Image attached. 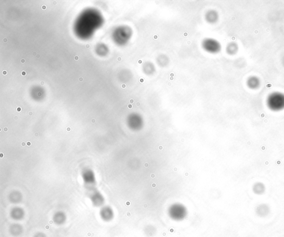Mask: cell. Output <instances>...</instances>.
Instances as JSON below:
<instances>
[{"label": "cell", "instance_id": "cell-1", "mask_svg": "<svg viewBox=\"0 0 284 237\" xmlns=\"http://www.w3.org/2000/svg\"><path fill=\"white\" fill-rule=\"evenodd\" d=\"M266 105L272 112H280L284 109V93L274 92L266 99Z\"/></svg>", "mask_w": 284, "mask_h": 237}, {"label": "cell", "instance_id": "cell-2", "mask_svg": "<svg viewBox=\"0 0 284 237\" xmlns=\"http://www.w3.org/2000/svg\"><path fill=\"white\" fill-rule=\"evenodd\" d=\"M202 45L204 50L210 53H217L221 50V44L213 38H207L204 39L202 41Z\"/></svg>", "mask_w": 284, "mask_h": 237}, {"label": "cell", "instance_id": "cell-3", "mask_svg": "<svg viewBox=\"0 0 284 237\" xmlns=\"http://www.w3.org/2000/svg\"><path fill=\"white\" fill-rule=\"evenodd\" d=\"M246 85L252 90H256L260 87L261 81L258 76L256 75H251L246 80Z\"/></svg>", "mask_w": 284, "mask_h": 237}, {"label": "cell", "instance_id": "cell-4", "mask_svg": "<svg viewBox=\"0 0 284 237\" xmlns=\"http://www.w3.org/2000/svg\"><path fill=\"white\" fill-rule=\"evenodd\" d=\"M205 18L207 22L211 24H214L219 19V14L215 10H209L206 13Z\"/></svg>", "mask_w": 284, "mask_h": 237}, {"label": "cell", "instance_id": "cell-5", "mask_svg": "<svg viewBox=\"0 0 284 237\" xmlns=\"http://www.w3.org/2000/svg\"><path fill=\"white\" fill-rule=\"evenodd\" d=\"M143 71L146 75L153 74L155 72V67L153 63L151 62L144 63L143 65Z\"/></svg>", "mask_w": 284, "mask_h": 237}, {"label": "cell", "instance_id": "cell-6", "mask_svg": "<svg viewBox=\"0 0 284 237\" xmlns=\"http://www.w3.org/2000/svg\"><path fill=\"white\" fill-rule=\"evenodd\" d=\"M239 51V45L236 42H230L227 44L226 47V52L230 56L236 54Z\"/></svg>", "mask_w": 284, "mask_h": 237}, {"label": "cell", "instance_id": "cell-7", "mask_svg": "<svg viewBox=\"0 0 284 237\" xmlns=\"http://www.w3.org/2000/svg\"><path fill=\"white\" fill-rule=\"evenodd\" d=\"M169 62V58L164 54H160L157 58V63L159 66L164 67L167 66Z\"/></svg>", "mask_w": 284, "mask_h": 237}, {"label": "cell", "instance_id": "cell-8", "mask_svg": "<svg viewBox=\"0 0 284 237\" xmlns=\"http://www.w3.org/2000/svg\"><path fill=\"white\" fill-rule=\"evenodd\" d=\"M253 190L256 194H262L265 191V186L261 183H257L253 187Z\"/></svg>", "mask_w": 284, "mask_h": 237}, {"label": "cell", "instance_id": "cell-9", "mask_svg": "<svg viewBox=\"0 0 284 237\" xmlns=\"http://www.w3.org/2000/svg\"><path fill=\"white\" fill-rule=\"evenodd\" d=\"M111 212L107 209H103L101 212V217L104 220H109L112 218Z\"/></svg>", "mask_w": 284, "mask_h": 237}, {"label": "cell", "instance_id": "cell-10", "mask_svg": "<svg viewBox=\"0 0 284 237\" xmlns=\"http://www.w3.org/2000/svg\"><path fill=\"white\" fill-rule=\"evenodd\" d=\"M65 219H66L65 217L63 215L58 214L55 217L54 221L55 223H56L57 225H61L63 224L64 222L65 221Z\"/></svg>", "mask_w": 284, "mask_h": 237}, {"label": "cell", "instance_id": "cell-11", "mask_svg": "<svg viewBox=\"0 0 284 237\" xmlns=\"http://www.w3.org/2000/svg\"><path fill=\"white\" fill-rule=\"evenodd\" d=\"M35 237H46V236L43 233H39L38 234H37L36 235H35Z\"/></svg>", "mask_w": 284, "mask_h": 237}, {"label": "cell", "instance_id": "cell-12", "mask_svg": "<svg viewBox=\"0 0 284 237\" xmlns=\"http://www.w3.org/2000/svg\"><path fill=\"white\" fill-rule=\"evenodd\" d=\"M281 63H282V64L283 65V67H284V56H283L282 58V59H281Z\"/></svg>", "mask_w": 284, "mask_h": 237}, {"label": "cell", "instance_id": "cell-13", "mask_svg": "<svg viewBox=\"0 0 284 237\" xmlns=\"http://www.w3.org/2000/svg\"><path fill=\"white\" fill-rule=\"evenodd\" d=\"M21 62L22 63H25V59H22L21 60Z\"/></svg>", "mask_w": 284, "mask_h": 237}, {"label": "cell", "instance_id": "cell-14", "mask_svg": "<svg viewBox=\"0 0 284 237\" xmlns=\"http://www.w3.org/2000/svg\"><path fill=\"white\" fill-rule=\"evenodd\" d=\"M42 10H46V9L47 8L46 6V5H43V6H42Z\"/></svg>", "mask_w": 284, "mask_h": 237}, {"label": "cell", "instance_id": "cell-15", "mask_svg": "<svg viewBox=\"0 0 284 237\" xmlns=\"http://www.w3.org/2000/svg\"><path fill=\"white\" fill-rule=\"evenodd\" d=\"M2 73H3V75H7V71H6V70H3V72H2Z\"/></svg>", "mask_w": 284, "mask_h": 237}, {"label": "cell", "instance_id": "cell-16", "mask_svg": "<svg viewBox=\"0 0 284 237\" xmlns=\"http://www.w3.org/2000/svg\"><path fill=\"white\" fill-rule=\"evenodd\" d=\"M22 74V75H26V72H25V71H23V72H22V74Z\"/></svg>", "mask_w": 284, "mask_h": 237}, {"label": "cell", "instance_id": "cell-17", "mask_svg": "<svg viewBox=\"0 0 284 237\" xmlns=\"http://www.w3.org/2000/svg\"><path fill=\"white\" fill-rule=\"evenodd\" d=\"M79 81H83V78H82V77H80V78H79Z\"/></svg>", "mask_w": 284, "mask_h": 237}, {"label": "cell", "instance_id": "cell-18", "mask_svg": "<svg viewBox=\"0 0 284 237\" xmlns=\"http://www.w3.org/2000/svg\"><path fill=\"white\" fill-rule=\"evenodd\" d=\"M78 58H78V56H75V59L76 61H77V60L78 59Z\"/></svg>", "mask_w": 284, "mask_h": 237}, {"label": "cell", "instance_id": "cell-19", "mask_svg": "<svg viewBox=\"0 0 284 237\" xmlns=\"http://www.w3.org/2000/svg\"><path fill=\"white\" fill-rule=\"evenodd\" d=\"M89 47H90V45H89V44H86V47L87 48H89Z\"/></svg>", "mask_w": 284, "mask_h": 237}, {"label": "cell", "instance_id": "cell-20", "mask_svg": "<svg viewBox=\"0 0 284 237\" xmlns=\"http://www.w3.org/2000/svg\"><path fill=\"white\" fill-rule=\"evenodd\" d=\"M31 145V143H30V142H28V143H27V145H28V146H30Z\"/></svg>", "mask_w": 284, "mask_h": 237}, {"label": "cell", "instance_id": "cell-21", "mask_svg": "<svg viewBox=\"0 0 284 237\" xmlns=\"http://www.w3.org/2000/svg\"><path fill=\"white\" fill-rule=\"evenodd\" d=\"M41 85H44V81H41Z\"/></svg>", "mask_w": 284, "mask_h": 237}, {"label": "cell", "instance_id": "cell-22", "mask_svg": "<svg viewBox=\"0 0 284 237\" xmlns=\"http://www.w3.org/2000/svg\"><path fill=\"white\" fill-rule=\"evenodd\" d=\"M7 130H7V127L4 128V131H7Z\"/></svg>", "mask_w": 284, "mask_h": 237}, {"label": "cell", "instance_id": "cell-23", "mask_svg": "<svg viewBox=\"0 0 284 237\" xmlns=\"http://www.w3.org/2000/svg\"><path fill=\"white\" fill-rule=\"evenodd\" d=\"M122 87H123V88H124V87H126V85H125V84H124V85L123 84V85H122Z\"/></svg>", "mask_w": 284, "mask_h": 237}, {"label": "cell", "instance_id": "cell-24", "mask_svg": "<svg viewBox=\"0 0 284 237\" xmlns=\"http://www.w3.org/2000/svg\"><path fill=\"white\" fill-rule=\"evenodd\" d=\"M92 123H95V119H93V120H92Z\"/></svg>", "mask_w": 284, "mask_h": 237}, {"label": "cell", "instance_id": "cell-25", "mask_svg": "<svg viewBox=\"0 0 284 237\" xmlns=\"http://www.w3.org/2000/svg\"><path fill=\"white\" fill-rule=\"evenodd\" d=\"M29 115H32V112H29Z\"/></svg>", "mask_w": 284, "mask_h": 237}, {"label": "cell", "instance_id": "cell-26", "mask_svg": "<svg viewBox=\"0 0 284 237\" xmlns=\"http://www.w3.org/2000/svg\"><path fill=\"white\" fill-rule=\"evenodd\" d=\"M35 54H36V53L35 52H34V53H33V56H35Z\"/></svg>", "mask_w": 284, "mask_h": 237}, {"label": "cell", "instance_id": "cell-27", "mask_svg": "<svg viewBox=\"0 0 284 237\" xmlns=\"http://www.w3.org/2000/svg\"><path fill=\"white\" fill-rule=\"evenodd\" d=\"M3 41L6 42L7 41V39H3Z\"/></svg>", "mask_w": 284, "mask_h": 237}, {"label": "cell", "instance_id": "cell-28", "mask_svg": "<svg viewBox=\"0 0 284 237\" xmlns=\"http://www.w3.org/2000/svg\"><path fill=\"white\" fill-rule=\"evenodd\" d=\"M118 60L119 61H120V60H121V58H118Z\"/></svg>", "mask_w": 284, "mask_h": 237}, {"label": "cell", "instance_id": "cell-29", "mask_svg": "<svg viewBox=\"0 0 284 237\" xmlns=\"http://www.w3.org/2000/svg\"><path fill=\"white\" fill-rule=\"evenodd\" d=\"M20 110H21V109H20V108H19V109H17V111H19V112Z\"/></svg>", "mask_w": 284, "mask_h": 237}, {"label": "cell", "instance_id": "cell-30", "mask_svg": "<svg viewBox=\"0 0 284 237\" xmlns=\"http://www.w3.org/2000/svg\"><path fill=\"white\" fill-rule=\"evenodd\" d=\"M22 145H23V146H25V143H22Z\"/></svg>", "mask_w": 284, "mask_h": 237}, {"label": "cell", "instance_id": "cell-31", "mask_svg": "<svg viewBox=\"0 0 284 237\" xmlns=\"http://www.w3.org/2000/svg\"><path fill=\"white\" fill-rule=\"evenodd\" d=\"M39 56H39V54H37V58H39Z\"/></svg>", "mask_w": 284, "mask_h": 237}, {"label": "cell", "instance_id": "cell-32", "mask_svg": "<svg viewBox=\"0 0 284 237\" xmlns=\"http://www.w3.org/2000/svg\"><path fill=\"white\" fill-rule=\"evenodd\" d=\"M70 128H69V127H68V128H67V130H68V131H70Z\"/></svg>", "mask_w": 284, "mask_h": 237}]
</instances>
